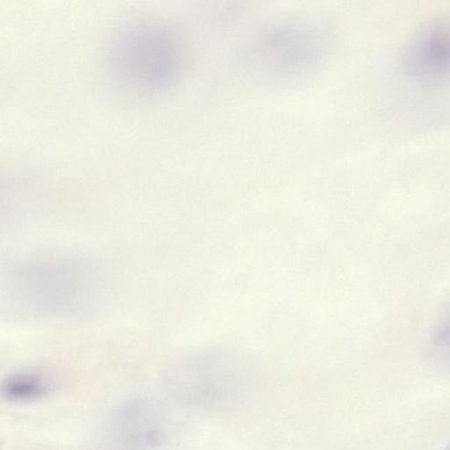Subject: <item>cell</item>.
Returning <instances> with one entry per match:
<instances>
[{"instance_id": "cell-1", "label": "cell", "mask_w": 450, "mask_h": 450, "mask_svg": "<svg viewBox=\"0 0 450 450\" xmlns=\"http://www.w3.org/2000/svg\"><path fill=\"white\" fill-rule=\"evenodd\" d=\"M411 70L421 76H438L450 70V26L434 27L412 48Z\"/></svg>"}, {"instance_id": "cell-2", "label": "cell", "mask_w": 450, "mask_h": 450, "mask_svg": "<svg viewBox=\"0 0 450 450\" xmlns=\"http://www.w3.org/2000/svg\"><path fill=\"white\" fill-rule=\"evenodd\" d=\"M427 338L430 362L440 369L450 371V295L437 310Z\"/></svg>"}, {"instance_id": "cell-3", "label": "cell", "mask_w": 450, "mask_h": 450, "mask_svg": "<svg viewBox=\"0 0 450 450\" xmlns=\"http://www.w3.org/2000/svg\"><path fill=\"white\" fill-rule=\"evenodd\" d=\"M2 393L11 401L27 402L45 396L49 393V388L38 378L20 375L8 379L3 385Z\"/></svg>"}, {"instance_id": "cell-4", "label": "cell", "mask_w": 450, "mask_h": 450, "mask_svg": "<svg viewBox=\"0 0 450 450\" xmlns=\"http://www.w3.org/2000/svg\"><path fill=\"white\" fill-rule=\"evenodd\" d=\"M449 450H450V448H449Z\"/></svg>"}]
</instances>
